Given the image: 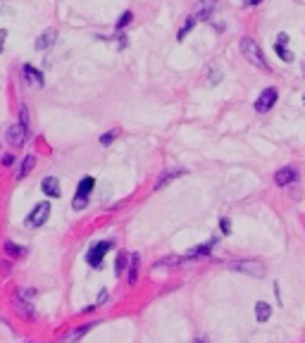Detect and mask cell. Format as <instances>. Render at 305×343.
<instances>
[{
  "label": "cell",
  "instance_id": "5",
  "mask_svg": "<svg viewBox=\"0 0 305 343\" xmlns=\"http://www.w3.org/2000/svg\"><path fill=\"white\" fill-rule=\"evenodd\" d=\"M277 98H279V91L274 88V86H270V88H265L260 96H258V100H255V110L260 112V115H265V112H270L274 105H277Z\"/></svg>",
  "mask_w": 305,
  "mask_h": 343
},
{
  "label": "cell",
  "instance_id": "4",
  "mask_svg": "<svg viewBox=\"0 0 305 343\" xmlns=\"http://www.w3.org/2000/svg\"><path fill=\"white\" fill-rule=\"evenodd\" d=\"M26 136H29V129L24 127V124H10V127L5 129V141L10 143L12 148H22L24 143H26Z\"/></svg>",
  "mask_w": 305,
  "mask_h": 343
},
{
  "label": "cell",
  "instance_id": "3",
  "mask_svg": "<svg viewBox=\"0 0 305 343\" xmlns=\"http://www.w3.org/2000/svg\"><path fill=\"white\" fill-rule=\"evenodd\" d=\"M50 203L48 200H43V203H38L36 207H33L31 212H29V217L24 219V224L29 226V229H41V226L48 222V217H50Z\"/></svg>",
  "mask_w": 305,
  "mask_h": 343
},
{
  "label": "cell",
  "instance_id": "9",
  "mask_svg": "<svg viewBox=\"0 0 305 343\" xmlns=\"http://www.w3.org/2000/svg\"><path fill=\"white\" fill-rule=\"evenodd\" d=\"M55 41H57V29L55 26H50V29H45L41 36H38V41H36V50H48V48H53Z\"/></svg>",
  "mask_w": 305,
  "mask_h": 343
},
{
  "label": "cell",
  "instance_id": "19",
  "mask_svg": "<svg viewBox=\"0 0 305 343\" xmlns=\"http://www.w3.org/2000/svg\"><path fill=\"white\" fill-rule=\"evenodd\" d=\"M33 165H36V155H33V153H29V155L24 158V162L19 165V172H17V179H24V176H26V174H29V172L33 170Z\"/></svg>",
  "mask_w": 305,
  "mask_h": 343
},
{
  "label": "cell",
  "instance_id": "15",
  "mask_svg": "<svg viewBox=\"0 0 305 343\" xmlns=\"http://www.w3.org/2000/svg\"><path fill=\"white\" fill-rule=\"evenodd\" d=\"M181 174H186V170H167V172L162 174V176L157 179V183H155V191H160V188H164L167 183H169V181H174L176 176H181Z\"/></svg>",
  "mask_w": 305,
  "mask_h": 343
},
{
  "label": "cell",
  "instance_id": "35",
  "mask_svg": "<svg viewBox=\"0 0 305 343\" xmlns=\"http://www.w3.org/2000/svg\"><path fill=\"white\" fill-rule=\"evenodd\" d=\"M303 76H305V62H303Z\"/></svg>",
  "mask_w": 305,
  "mask_h": 343
},
{
  "label": "cell",
  "instance_id": "22",
  "mask_svg": "<svg viewBox=\"0 0 305 343\" xmlns=\"http://www.w3.org/2000/svg\"><path fill=\"white\" fill-rule=\"evenodd\" d=\"M96 322H88V324H84V327H79V329H74V332L69 334V336H65V343H74L76 339H81L86 332H91V327H93Z\"/></svg>",
  "mask_w": 305,
  "mask_h": 343
},
{
  "label": "cell",
  "instance_id": "13",
  "mask_svg": "<svg viewBox=\"0 0 305 343\" xmlns=\"http://www.w3.org/2000/svg\"><path fill=\"white\" fill-rule=\"evenodd\" d=\"M14 310L19 312V317H24V320H33V317H36L31 300H24V298H19V296L14 298Z\"/></svg>",
  "mask_w": 305,
  "mask_h": 343
},
{
  "label": "cell",
  "instance_id": "2",
  "mask_svg": "<svg viewBox=\"0 0 305 343\" xmlns=\"http://www.w3.org/2000/svg\"><path fill=\"white\" fill-rule=\"evenodd\" d=\"M93 188H96V179L93 176H84L79 181V186H76V193H74V198H72V207L74 210H84L88 205V198H91Z\"/></svg>",
  "mask_w": 305,
  "mask_h": 343
},
{
  "label": "cell",
  "instance_id": "12",
  "mask_svg": "<svg viewBox=\"0 0 305 343\" xmlns=\"http://www.w3.org/2000/svg\"><path fill=\"white\" fill-rule=\"evenodd\" d=\"M41 191L48 195V198H60V181H57V176H45L43 181H41Z\"/></svg>",
  "mask_w": 305,
  "mask_h": 343
},
{
  "label": "cell",
  "instance_id": "32",
  "mask_svg": "<svg viewBox=\"0 0 305 343\" xmlns=\"http://www.w3.org/2000/svg\"><path fill=\"white\" fill-rule=\"evenodd\" d=\"M277 43H282V45H284V43H289V33H279V36H277Z\"/></svg>",
  "mask_w": 305,
  "mask_h": 343
},
{
  "label": "cell",
  "instance_id": "8",
  "mask_svg": "<svg viewBox=\"0 0 305 343\" xmlns=\"http://www.w3.org/2000/svg\"><path fill=\"white\" fill-rule=\"evenodd\" d=\"M229 269H234V272H243V274H251V277H262L265 274V269H262L260 262H255V260H243V262H231Z\"/></svg>",
  "mask_w": 305,
  "mask_h": 343
},
{
  "label": "cell",
  "instance_id": "24",
  "mask_svg": "<svg viewBox=\"0 0 305 343\" xmlns=\"http://www.w3.org/2000/svg\"><path fill=\"white\" fill-rule=\"evenodd\" d=\"M129 260L131 257L127 255V253H120V255H117V262H115V274H122V272L127 269V265H129Z\"/></svg>",
  "mask_w": 305,
  "mask_h": 343
},
{
  "label": "cell",
  "instance_id": "1",
  "mask_svg": "<svg viewBox=\"0 0 305 343\" xmlns=\"http://www.w3.org/2000/svg\"><path fill=\"white\" fill-rule=\"evenodd\" d=\"M239 48H241V55H243L251 64H255L258 69H267V72H270V62H267V57H265V53H262V48L255 43V38L243 36V38L239 41Z\"/></svg>",
  "mask_w": 305,
  "mask_h": 343
},
{
  "label": "cell",
  "instance_id": "17",
  "mask_svg": "<svg viewBox=\"0 0 305 343\" xmlns=\"http://www.w3.org/2000/svg\"><path fill=\"white\" fill-rule=\"evenodd\" d=\"M186 262V257H179V255H167V257H162V260H157L155 262V267H179V265H184Z\"/></svg>",
  "mask_w": 305,
  "mask_h": 343
},
{
  "label": "cell",
  "instance_id": "33",
  "mask_svg": "<svg viewBox=\"0 0 305 343\" xmlns=\"http://www.w3.org/2000/svg\"><path fill=\"white\" fill-rule=\"evenodd\" d=\"M105 300H108V291H103V293H100V296H98V303H96V305H103Z\"/></svg>",
  "mask_w": 305,
  "mask_h": 343
},
{
  "label": "cell",
  "instance_id": "28",
  "mask_svg": "<svg viewBox=\"0 0 305 343\" xmlns=\"http://www.w3.org/2000/svg\"><path fill=\"white\" fill-rule=\"evenodd\" d=\"M219 229H222V234H231V219L222 217V219H219Z\"/></svg>",
  "mask_w": 305,
  "mask_h": 343
},
{
  "label": "cell",
  "instance_id": "7",
  "mask_svg": "<svg viewBox=\"0 0 305 343\" xmlns=\"http://www.w3.org/2000/svg\"><path fill=\"white\" fill-rule=\"evenodd\" d=\"M298 181V170L296 167H282V170H277L274 174V183L279 186V188H286V186H291V183Z\"/></svg>",
  "mask_w": 305,
  "mask_h": 343
},
{
  "label": "cell",
  "instance_id": "30",
  "mask_svg": "<svg viewBox=\"0 0 305 343\" xmlns=\"http://www.w3.org/2000/svg\"><path fill=\"white\" fill-rule=\"evenodd\" d=\"M222 81V72H212V79H210V84L215 86V84H219Z\"/></svg>",
  "mask_w": 305,
  "mask_h": 343
},
{
  "label": "cell",
  "instance_id": "14",
  "mask_svg": "<svg viewBox=\"0 0 305 343\" xmlns=\"http://www.w3.org/2000/svg\"><path fill=\"white\" fill-rule=\"evenodd\" d=\"M217 243V238H210L207 243H200V246H196L188 255H186V260H196V257H203V255H210V250H212V246Z\"/></svg>",
  "mask_w": 305,
  "mask_h": 343
},
{
  "label": "cell",
  "instance_id": "10",
  "mask_svg": "<svg viewBox=\"0 0 305 343\" xmlns=\"http://www.w3.org/2000/svg\"><path fill=\"white\" fill-rule=\"evenodd\" d=\"M22 72H24V79H26V81H29L31 86H36V88H43L45 79H43V74H41V72H38V69L33 67V64L26 62V64L22 67Z\"/></svg>",
  "mask_w": 305,
  "mask_h": 343
},
{
  "label": "cell",
  "instance_id": "6",
  "mask_svg": "<svg viewBox=\"0 0 305 343\" xmlns=\"http://www.w3.org/2000/svg\"><path fill=\"white\" fill-rule=\"evenodd\" d=\"M110 248H112V241H98V243L86 253V262L93 269H98L100 265H103V257H105V253H108Z\"/></svg>",
  "mask_w": 305,
  "mask_h": 343
},
{
  "label": "cell",
  "instance_id": "27",
  "mask_svg": "<svg viewBox=\"0 0 305 343\" xmlns=\"http://www.w3.org/2000/svg\"><path fill=\"white\" fill-rule=\"evenodd\" d=\"M19 124H24V127L29 129V110H26V105L19 107Z\"/></svg>",
  "mask_w": 305,
  "mask_h": 343
},
{
  "label": "cell",
  "instance_id": "16",
  "mask_svg": "<svg viewBox=\"0 0 305 343\" xmlns=\"http://www.w3.org/2000/svg\"><path fill=\"white\" fill-rule=\"evenodd\" d=\"M255 317H258V322L270 320V317H272V308H270V303H265V300L255 303Z\"/></svg>",
  "mask_w": 305,
  "mask_h": 343
},
{
  "label": "cell",
  "instance_id": "25",
  "mask_svg": "<svg viewBox=\"0 0 305 343\" xmlns=\"http://www.w3.org/2000/svg\"><path fill=\"white\" fill-rule=\"evenodd\" d=\"M131 21H134V12H124V14L120 17V21L115 24V29H117V31H122V29H127V26H129Z\"/></svg>",
  "mask_w": 305,
  "mask_h": 343
},
{
  "label": "cell",
  "instance_id": "31",
  "mask_svg": "<svg viewBox=\"0 0 305 343\" xmlns=\"http://www.w3.org/2000/svg\"><path fill=\"white\" fill-rule=\"evenodd\" d=\"M262 0H243V7H255V5H260Z\"/></svg>",
  "mask_w": 305,
  "mask_h": 343
},
{
  "label": "cell",
  "instance_id": "18",
  "mask_svg": "<svg viewBox=\"0 0 305 343\" xmlns=\"http://www.w3.org/2000/svg\"><path fill=\"white\" fill-rule=\"evenodd\" d=\"M139 260H141L139 255H131L129 260V277H127L129 286H136V281H139Z\"/></svg>",
  "mask_w": 305,
  "mask_h": 343
},
{
  "label": "cell",
  "instance_id": "20",
  "mask_svg": "<svg viewBox=\"0 0 305 343\" xmlns=\"http://www.w3.org/2000/svg\"><path fill=\"white\" fill-rule=\"evenodd\" d=\"M196 24H198V17H196V14L186 17L184 26L179 29V33H176V41H184V38H186V33H188V31H193V26H196Z\"/></svg>",
  "mask_w": 305,
  "mask_h": 343
},
{
  "label": "cell",
  "instance_id": "29",
  "mask_svg": "<svg viewBox=\"0 0 305 343\" xmlns=\"http://www.w3.org/2000/svg\"><path fill=\"white\" fill-rule=\"evenodd\" d=\"M12 165H14V155H5V158H2V167H12Z\"/></svg>",
  "mask_w": 305,
  "mask_h": 343
},
{
  "label": "cell",
  "instance_id": "23",
  "mask_svg": "<svg viewBox=\"0 0 305 343\" xmlns=\"http://www.w3.org/2000/svg\"><path fill=\"white\" fill-rule=\"evenodd\" d=\"M274 53L279 55V60H284V62H294V53H291L289 48H284L282 43H277V45H274Z\"/></svg>",
  "mask_w": 305,
  "mask_h": 343
},
{
  "label": "cell",
  "instance_id": "26",
  "mask_svg": "<svg viewBox=\"0 0 305 343\" xmlns=\"http://www.w3.org/2000/svg\"><path fill=\"white\" fill-rule=\"evenodd\" d=\"M117 136H120V129H110V131H105V134L100 136V146H110Z\"/></svg>",
  "mask_w": 305,
  "mask_h": 343
},
{
  "label": "cell",
  "instance_id": "21",
  "mask_svg": "<svg viewBox=\"0 0 305 343\" xmlns=\"http://www.w3.org/2000/svg\"><path fill=\"white\" fill-rule=\"evenodd\" d=\"M2 250H5L7 255H12V257H24L26 255V248L17 246V243H12V241H5V243H2Z\"/></svg>",
  "mask_w": 305,
  "mask_h": 343
},
{
  "label": "cell",
  "instance_id": "34",
  "mask_svg": "<svg viewBox=\"0 0 305 343\" xmlns=\"http://www.w3.org/2000/svg\"><path fill=\"white\" fill-rule=\"evenodd\" d=\"M193 343H205V341H200V339H198V341H193Z\"/></svg>",
  "mask_w": 305,
  "mask_h": 343
},
{
  "label": "cell",
  "instance_id": "36",
  "mask_svg": "<svg viewBox=\"0 0 305 343\" xmlns=\"http://www.w3.org/2000/svg\"><path fill=\"white\" fill-rule=\"evenodd\" d=\"M303 103H305V96H303Z\"/></svg>",
  "mask_w": 305,
  "mask_h": 343
},
{
  "label": "cell",
  "instance_id": "11",
  "mask_svg": "<svg viewBox=\"0 0 305 343\" xmlns=\"http://www.w3.org/2000/svg\"><path fill=\"white\" fill-rule=\"evenodd\" d=\"M215 7H217V2L215 0H198V7H196V14L198 21H210V17H212V12H215Z\"/></svg>",
  "mask_w": 305,
  "mask_h": 343
}]
</instances>
